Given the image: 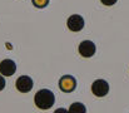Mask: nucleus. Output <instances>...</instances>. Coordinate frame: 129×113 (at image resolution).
I'll use <instances>...</instances> for the list:
<instances>
[{
  "label": "nucleus",
  "instance_id": "obj_4",
  "mask_svg": "<svg viewBox=\"0 0 129 113\" xmlns=\"http://www.w3.org/2000/svg\"><path fill=\"white\" fill-rule=\"evenodd\" d=\"M34 82L29 75H20L16 82H15V87L20 93H29L33 89Z\"/></svg>",
  "mask_w": 129,
  "mask_h": 113
},
{
  "label": "nucleus",
  "instance_id": "obj_6",
  "mask_svg": "<svg viewBox=\"0 0 129 113\" xmlns=\"http://www.w3.org/2000/svg\"><path fill=\"white\" fill-rule=\"evenodd\" d=\"M77 87V80L72 75H63L59 79V88L63 92H73Z\"/></svg>",
  "mask_w": 129,
  "mask_h": 113
},
{
  "label": "nucleus",
  "instance_id": "obj_1",
  "mask_svg": "<svg viewBox=\"0 0 129 113\" xmlns=\"http://www.w3.org/2000/svg\"><path fill=\"white\" fill-rule=\"evenodd\" d=\"M55 102V96L50 89H40L34 96V103L39 109H50Z\"/></svg>",
  "mask_w": 129,
  "mask_h": 113
},
{
  "label": "nucleus",
  "instance_id": "obj_7",
  "mask_svg": "<svg viewBox=\"0 0 129 113\" xmlns=\"http://www.w3.org/2000/svg\"><path fill=\"white\" fill-rule=\"evenodd\" d=\"M16 72V64L11 59H3L0 62V74L4 77H10Z\"/></svg>",
  "mask_w": 129,
  "mask_h": 113
},
{
  "label": "nucleus",
  "instance_id": "obj_11",
  "mask_svg": "<svg viewBox=\"0 0 129 113\" xmlns=\"http://www.w3.org/2000/svg\"><path fill=\"white\" fill-rule=\"evenodd\" d=\"M5 84H6V83H5V78H4V75L0 74V92L5 88Z\"/></svg>",
  "mask_w": 129,
  "mask_h": 113
},
{
  "label": "nucleus",
  "instance_id": "obj_12",
  "mask_svg": "<svg viewBox=\"0 0 129 113\" xmlns=\"http://www.w3.org/2000/svg\"><path fill=\"white\" fill-rule=\"evenodd\" d=\"M54 113H69L68 109H65V108H58V109H55Z\"/></svg>",
  "mask_w": 129,
  "mask_h": 113
},
{
  "label": "nucleus",
  "instance_id": "obj_8",
  "mask_svg": "<svg viewBox=\"0 0 129 113\" xmlns=\"http://www.w3.org/2000/svg\"><path fill=\"white\" fill-rule=\"evenodd\" d=\"M69 113H86V108L85 106L80 102H74L70 104L69 107Z\"/></svg>",
  "mask_w": 129,
  "mask_h": 113
},
{
  "label": "nucleus",
  "instance_id": "obj_5",
  "mask_svg": "<svg viewBox=\"0 0 129 113\" xmlns=\"http://www.w3.org/2000/svg\"><path fill=\"white\" fill-rule=\"evenodd\" d=\"M78 52L83 58H91L96 52V47L91 40H83L78 47Z\"/></svg>",
  "mask_w": 129,
  "mask_h": 113
},
{
  "label": "nucleus",
  "instance_id": "obj_2",
  "mask_svg": "<svg viewBox=\"0 0 129 113\" xmlns=\"http://www.w3.org/2000/svg\"><path fill=\"white\" fill-rule=\"evenodd\" d=\"M91 92L95 97L98 98H103L109 93V84L107 80L104 79H96L91 84Z\"/></svg>",
  "mask_w": 129,
  "mask_h": 113
},
{
  "label": "nucleus",
  "instance_id": "obj_9",
  "mask_svg": "<svg viewBox=\"0 0 129 113\" xmlns=\"http://www.w3.org/2000/svg\"><path fill=\"white\" fill-rule=\"evenodd\" d=\"M31 3H33V5L35 8L42 9V8H45L49 4V0H31Z\"/></svg>",
  "mask_w": 129,
  "mask_h": 113
},
{
  "label": "nucleus",
  "instance_id": "obj_3",
  "mask_svg": "<svg viewBox=\"0 0 129 113\" xmlns=\"http://www.w3.org/2000/svg\"><path fill=\"white\" fill-rule=\"evenodd\" d=\"M67 27H68V29L70 32H74V33L83 30V28H84V19H83V16L79 15V14L70 15L68 18V20H67Z\"/></svg>",
  "mask_w": 129,
  "mask_h": 113
},
{
  "label": "nucleus",
  "instance_id": "obj_10",
  "mask_svg": "<svg viewBox=\"0 0 129 113\" xmlns=\"http://www.w3.org/2000/svg\"><path fill=\"white\" fill-rule=\"evenodd\" d=\"M117 1H118V0H100V3H102L103 5H105V6H112V5L117 4Z\"/></svg>",
  "mask_w": 129,
  "mask_h": 113
}]
</instances>
